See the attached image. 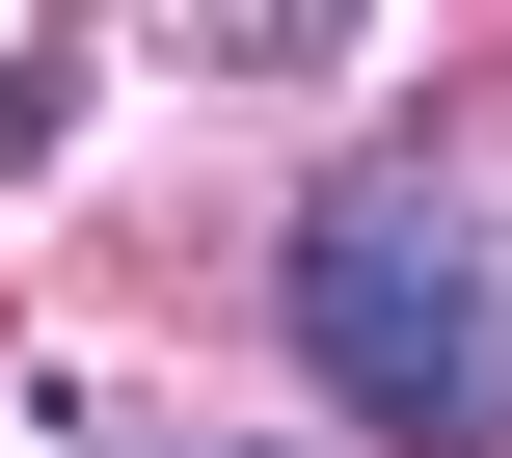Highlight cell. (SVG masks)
Wrapping results in <instances>:
<instances>
[{
	"label": "cell",
	"instance_id": "obj_1",
	"mask_svg": "<svg viewBox=\"0 0 512 458\" xmlns=\"http://www.w3.org/2000/svg\"><path fill=\"white\" fill-rule=\"evenodd\" d=\"M270 297H297V378H324L351 432L512 458V243H486V162H324L297 243H270Z\"/></svg>",
	"mask_w": 512,
	"mask_h": 458
},
{
	"label": "cell",
	"instance_id": "obj_2",
	"mask_svg": "<svg viewBox=\"0 0 512 458\" xmlns=\"http://www.w3.org/2000/svg\"><path fill=\"white\" fill-rule=\"evenodd\" d=\"M162 54H189V81H351V0H189Z\"/></svg>",
	"mask_w": 512,
	"mask_h": 458
},
{
	"label": "cell",
	"instance_id": "obj_3",
	"mask_svg": "<svg viewBox=\"0 0 512 458\" xmlns=\"http://www.w3.org/2000/svg\"><path fill=\"white\" fill-rule=\"evenodd\" d=\"M54 162H81V27H27V54H0V189H54Z\"/></svg>",
	"mask_w": 512,
	"mask_h": 458
},
{
	"label": "cell",
	"instance_id": "obj_4",
	"mask_svg": "<svg viewBox=\"0 0 512 458\" xmlns=\"http://www.w3.org/2000/svg\"><path fill=\"white\" fill-rule=\"evenodd\" d=\"M54 458H189L162 405H108V378H54Z\"/></svg>",
	"mask_w": 512,
	"mask_h": 458
}]
</instances>
